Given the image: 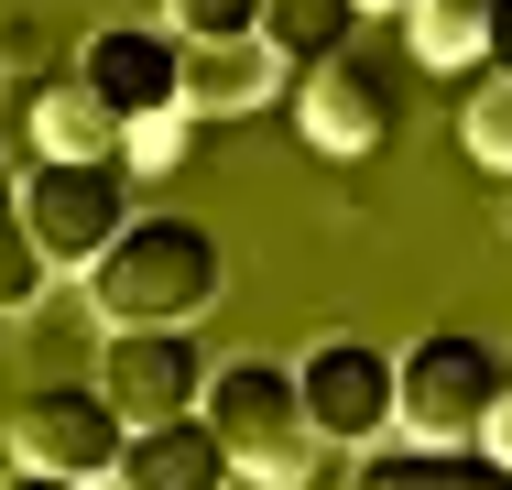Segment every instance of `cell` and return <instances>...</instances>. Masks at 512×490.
Masks as SVG:
<instances>
[{
    "mask_svg": "<svg viewBox=\"0 0 512 490\" xmlns=\"http://www.w3.org/2000/svg\"><path fill=\"white\" fill-rule=\"evenodd\" d=\"M218 284H229L218 229L207 218H175V207H142L109 240V262L88 273V305H99L109 338H142V327H197L207 305H218Z\"/></svg>",
    "mask_w": 512,
    "mask_h": 490,
    "instance_id": "6da1fadb",
    "label": "cell"
},
{
    "mask_svg": "<svg viewBox=\"0 0 512 490\" xmlns=\"http://www.w3.org/2000/svg\"><path fill=\"white\" fill-rule=\"evenodd\" d=\"M207 425H218V447H229V469L251 490H316L327 469V436L306 425V392L284 360H218V382L197 403Z\"/></svg>",
    "mask_w": 512,
    "mask_h": 490,
    "instance_id": "7a4b0ae2",
    "label": "cell"
},
{
    "mask_svg": "<svg viewBox=\"0 0 512 490\" xmlns=\"http://www.w3.org/2000/svg\"><path fill=\"white\" fill-rule=\"evenodd\" d=\"M502 392H512L502 349L469 338V327H436V338L393 349V425H404V447H480Z\"/></svg>",
    "mask_w": 512,
    "mask_h": 490,
    "instance_id": "3957f363",
    "label": "cell"
},
{
    "mask_svg": "<svg viewBox=\"0 0 512 490\" xmlns=\"http://www.w3.org/2000/svg\"><path fill=\"white\" fill-rule=\"evenodd\" d=\"M142 207H131V164H33L22 175V229H33V262L44 273H99L109 240L131 229Z\"/></svg>",
    "mask_w": 512,
    "mask_h": 490,
    "instance_id": "277c9868",
    "label": "cell"
},
{
    "mask_svg": "<svg viewBox=\"0 0 512 490\" xmlns=\"http://www.w3.org/2000/svg\"><path fill=\"white\" fill-rule=\"evenodd\" d=\"M120 414H109L99 382H33L22 403H11V425H0V447H11V469H33V480H77L99 490L109 469H120Z\"/></svg>",
    "mask_w": 512,
    "mask_h": 490,
    "instance_id": "5b68a950",
    "label": "cell"
},
{
    "mask_svg": "<svg viewBox=\"0 0 512 490\" xmlns=\"http://www.w3.org/2000/svg\"><path fill=\"white\" fill-rule=\"evenodd\" d=\"M284 109H295L306 153L360 164V153H382V142H393V109H404V98H393V66H371V55L349 44V55H327V66H295Z\"/></svg>",
    "mask_w": 512,
    "mask_h": 490,
    "instance_id": "8992f818",
    "label": "cell"
},
{
    "mask_svg": "<svg viewBox=\"0 0 512 490\" xmlns=\"http://www.w3.org/2000/svg\"><path fill=\"white\" fill-rule=\"evenodd\" d=\"M295 392H306V425L327 447H382L393 436V349L327 327L306 360H295Z\"/></svg>",
    "mask_w": 512,
    "mask_h": 490,
    "instance_id": "52a82bcc",
    "label": "cell"
},
{
    "mask_svg": "<svg viewBox=\"0 0 512 490\" xmlns=\"http://www.w3.org/2000/svg\"><path fill=\"white\" fill-rule=\"evenodd\" d=\"M207 382H218V360H207L186 327H142V338H109V349H99V392H109V414H120L131 436L197 414Z\"/></svg>",
    "mask_w": 512,
    "mask_h": 490,
    "instance_id": "ba28073f",
    "label": "cell"
},
{
    "mask_svg": "<svg viewBox=\"0 0 512 490\" xmlns=\"http://www.w3.org/2000/svg\"><path fill=\"white\" fill-rule=\"evenodd\" d=\"M77 77L120 109V131H142V120L186 109V44H175V33H153V22H109V33L77 44Z\"/></svg>",
    "mask_w": 512,
    "mask_h": 490,
    "instance_id": "9c48e42d",
    "label": "cell"
},
{
    "mask_svg": "<svg viewBox=\"0 0 512 490\" xmlns=\"http://www.w3.org/2000/svg\"><path fill=\"white\" fill-rule=\"evenodd\" d=\"M22 131H33V153H44V164H120V153H131L120 109H109L77 66H55V77H33V88H22Z\"/></svg>",
    "mask_w": 512,
    "mask_h": 490,
    "instance_id": "30bf717a",
    "label": "cell"
},
{
    "mask_svg": "<svg viewBox=\"0 0 512 490\" xmlns=\"http://www.w3.org/2000/svg\"><path fill=\"white\" fill-rule=\"evenodd\" d=\"M229 447H218V425L207 414H175V425H142V436H120V469L109 490H229Z\"/></svg>",
    "mask_w": 512,
    "mask_h": 490,
    "instance_id": "8fae6325",
    "label": "cell"
},
{
    "mask_svg": "<svg viewBox=\"0 0 512 490\" xmlns=\"http://www.w3.org/2000/svg\"><path fill=\"white\" fill-rule=\"evenodd\" d=\"M295 77L273 66V44L251 33V44H197L186 55V109H207V120H229V109H262V98H284Z\"/></svg>",
    "mask_w": 512,
    "mask_h": 490,
    "instance_id": "7c38bea8",
    "label": "cell"
},
{
    "mask_svg": "<svg viewBox=\"0 0 512 490\" xmlns=\"http://www.w3.org/2000/svg\"><path fill=\"white\" fill-rule=\"evenodd\" d=\"M349 490H512V469L480 447H371Z\"/></svg>",
    "mask_w": 512,
    "mask_h": 490,
    "instance_id": "4fadbf2b",
    "label": "cell"
},
{
    "mask_svg": "<svg viewBox=\"0 0 512 490\" xmlns=\"http://www.w3.org/2000/svg\"><path fill=\"white\" fill-rule=\"evenodd\" d=\"M404 44H414V66H436V77H480L491 66V0H414Z\"/></svg>",
    "mask_w": 512,
    "mask_h": 490,
    "instance_id": "5bb4252c",
    "label": "cell"
},
{
    "mask_svg": "<svg viewBox=\"0 0 512 490\" xmlns=\"http://www.w3.org/2000/svg\"><path fill=\"white\" fill-rule=\"evenodd\" d=\"M349 33H360V0H262V44H273L284 77H295V66H327V55H349Z\"/></svg>",
    "mask_w": 512,
    "mask_h": 490,
    "instance_id": "9a60e30c",
    "label": "cell"
},
{
    "mask_svg": "<svg viewBox=\"0 0 512 490\" xmlns=\"http://www.w3.org/2000/svg\"><path fill=\"white\" fill-rule=\"evenodd\" d=\"M44 294V262H33V229H22V175L0 153V316H22Z\"/></svg>",
    "mask_w": 512,
    "mask_h": 490,
    "instance_id": "2e32d148",
    "label": "cell"
},
{
    "mask_svg": "<svg viewBox=\"0 0 512 490\" xmlns=\"http://www.w3.org/2000/svg\"><path fill=\"white\" fill-rule=\"evenodd\" d=\"M458 142H469V164L512 175V77H469V98H458Z\"/></svg>",
    "mask_w": 512,
    "mask_h": 490,
    "instance_id": "e0dca14e",
    "label": "cell"
},
{
    "mask_svg": "<svg viewBox=\"0 0 512 490\" xmlns=\"http://www.w3.org/2000/svg\"><path fill=\"white\" fill-rule=\"evenodd\" d=\"M164 33L197 55V44H251L262 33V0H164Z\"/></svg>",
    "mask_w": 512,
    "mask_h": 490,
    "instance_id": "ac0fdd59",
    "label": "cell"
},
{
    "mask_svg": "<svg viewBox=\"0 0 512 490\" xmlns=\"http://www.w3.org/2000/svg\"><path fill=\"white\" fill-rule=\"evenodd\" d=\"M186 120H197V109H164V120H142L120 164H131V175H153V164H175V153H186Z\"/></svg>",
    "mask_w": 512,
    "mask_h": 490,
    "instance_id": "d6986e66",
    "label": "cell"
},
{
    "mask_svg": "<svg viewBox=\"0 0 512 490\" xmlns=\"http://www.w3.org/2000/svg\"><path fill=\"white\" fill-rule=\"evenodd\" d=\"M480 77H512V0H491V66Z\"/></svg>",
    "mask_w": 512,
    "mask_h": 490,
    "instance_id": "ffe728a7",
    "label": "cell"
},
{
    "mask_svg": "<svg viewBox=\"0 0 512 490\" xmlns=\"http://www.w3.org/2000/svg\"><path fill=\"white\" fill-rule=\"evenodd\" d=\"M480 458H502V469H512V392H502V414H491V436H480Z\"/></svg>",
    "mask_w": 512,
    "mask_h": 490,
    "instance_id": "44dd1931",
    "label": "cell"
},
{
    "mask_svg": "<svg viewBox=\"0 0 512 490\" xmlns=\"http://www.w3.org/2000/svg\"><path fill=\"white\" fill-rule=\"evenodd\" d=\"M0 490H77V480H33V469H11V480H0Z\"/></svg>",
    "mask_w": 512,
    "mask_h": 490,
    "instance_id": "7402d4cb",
    "label": "cell"
},
{
    "mask_svg": "<svg viewBox=\"0 0 512 490\" xmlns=\"http://www.w3.org/2000/svg\"><path fill=\"white\" fill-rule=\"evenodd\" d=\"M360 11H371V0H360ZM393 11H414V0H393Z\"/></svg>",
    "mask_w": 512,
    "mask_h": 490,
    "instance_id": "603a6c76",
    "label": "cell"
}]
</instances>
